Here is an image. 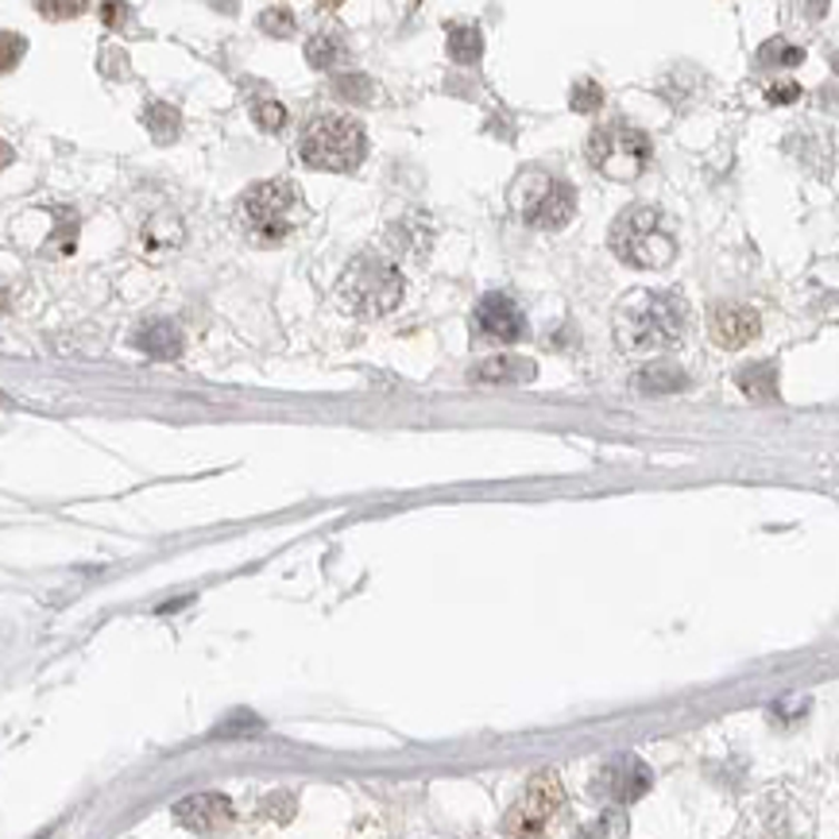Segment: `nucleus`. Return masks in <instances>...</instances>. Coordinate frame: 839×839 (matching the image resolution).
Returning <instances> with one entry per match:
<instances>
[{
    "label": "nucleus",
    "instance_id": "nucleus-27",
    "mask_svg": "<svg viewBox=\"0 0 839 839\" xmlns=\"http://www.w3.org/2000/svg\"><path fill=\"white\" fill-rule=\"evenodd\" d=\"M86 4H39V12L43 16H78Z\"/></svg>",
    "mask_w": 839,
    "mask_h": 839
},
{
    "label": "nucleus",
    "instance_id": "nucleus-23",
    "mask_svg": "<svg viewBox=\"0 0 839 839\" xmlns=\"http://www.w3.org/2000/svg\"><path fill=\"white\" fill-rule=\"evenodd\" d=\"M260 28L267 31V36H275V39H286V36H294V28H299V20H294V12H291V8H263Z\"/></svg>",
    "mask_w": 839,
    "mask_h": 839
},
{
    "label": "nucleus",
    "instance_id": "nucleus-19",
    "mask_svg": "<svg viewBox=\"0 0 839 839\" xmlns=\"http://www.w3.org/2000/svg\"><path fill=\"white\" fill-rule=\"evenodd\" d=\"M144 125H147V131H152L155 139H159V144H167V139L178 136V113L170 109V105L155 101V105H147Z\"/></svg>",
    "mask_w": 839,
    "mask_h": 839
},
{
    "label": "nucleus",
    "instance_id": "nucleus-21",
    "mask_svg": "<svg viewBox=\"0 0 839 839\" xmlns=\"http://www.w3.org/2000/svg\"><path fill=\"white\" fill-rule=\"evenodd\" d=\"M569 101H573V113H599L604 109V89H599L592 78H581V81H573Z\"/></svg>",
    "mask_w": 839,
    "mask_h": 839
},
{
    "label": "nucleus",
    "instance_id": "nucleus-18",
    "mask_svg": "<svg viewBox=\"0 0 839 839\" xmlns=\"http://www.w3.org/2000/svg\"><path fill=\"white\" fill-rule=\"evenodd\" d=\"M341 55H344L341 36H314L306 43V62L314 66V70H333V66L341 62Z\"/></svg>",
    "mask_w": 839,
    "mask_h": 839
},
{
    "label": "nucleus",
    "instance_id": "nucleus-26",
    "mask_svg": "<svg viewBox=\"0 0 839 839\" xmlns=\"http://www.w3.org/2000/svg\"><path fill=\"white\" fill-rule=\"evenodd\" d=\"M797 97H801V86H797V81H774V86L767 89L770 105H789V101H797Z\"/></svg>",
    "mask_w": 839,
    "mask_h": 839
},
{
    "label": "nucleus",
    "instance_id": "nucleus-6",
    "mask_svg": "<svg viewBox=\"0 0 839 839\" xmlns=\"http://www.w3.org/2000/svg\"><path fill=\"white\" fill-rule=\"evenodd\" d=\"M584 152H588L592 167L599 175L615 178V183H635L654 159V144H650L646 131L623 125V120H607V125L592 128Z\"/></svg>",
    "mask_w": 839,
    "mask_h": 839
},
{
    "label": "nucleus",
    "instance_id": "nucleus-14",
    "mask_svg": "<svg viewBox=\"0 0 839 839\" xmlns=\"http://www.w3.org/2000/svg\"><path fill=\"white\" fill-rule=\"evenodd\" d=\"M131 344H136L144 357L152 360H178L183 357V333H178L175 322H147L139 325V333L131 336Z\"/></svg>",
    "mask_w": 839,
    "mask_h": 839
},
{
    "label": "nucleus",
    "instance_id": "nucleus-29",
    "mask_svg": "<svg viewBox=\"0 0 839 839\" xmlns=\"http://www.w3.org/2000/svg\"><path fill=\"white\" fill-rule=\"evenodd\" d=\"M0 310H8V294L4 291H0Z\"/></svg>",
    "mask_w": 839,
    "mask_h": 839
},
{
    "label": "nucleus",
    "instance_id": "nucleus-1",
    "mask_svg": "<svg viewBox=\"0 0 839 839\" xmlns=\"http://www.w3.org/2000/svg\"><path fill=\"white\" fill-rule=\"evenodd\" d=\"M689 306L677 291H631L615 306V341L623 352H654L685 333Z\"/></svg>",
    "mask_w": 839,
    "mask_h": 839
},
{
    "label": "nucleus",
    "instance_id": "nucleus-4",
    "mask_svg": "<svg viewBox=\"0 0 839 839\" xmlns=\"http://www.w3.org/2000/svg\"><path fill=\"white\" fill-rule=\"evenodd\" d=\"M336 302L357 318H383L402 302V275L383 256H360L336 283Z\"/></svg>",
    "mask_w": 839,
    "mask_h": 839
},
{
    "label": "nucleus",
    "instance_id": "nucleus-10",
    "mask_svg": "<svg viewBox=\"0 0 839 839\" xmlns=\"http://www.w3.org/2000/svg\"><path fill=\"white\" fill-rule=\"evenodd\" d=\"M592 789H596V797H607V801H620V804L638 801L650 789V770L635 754H620V759H612L607 767H599Z\"/></svg>",
    "mask_w": 839,
    "mask_h": 839
},
{
    "label": "nucleus",
    "instance_id": "nucleus-16",
    "mask_svg": "<svg viewBox=\"0 0 839 839\" xmlns=\"http://www.w3.org/2000/svg\"><path fill=\"white\" fill-rule=\"evenodd\" d=\"M446 47H449V59H452V62H460V66L480 62V55H484V36H480V28H476V23H452Z\"/></svg>",
    "mask_w": 839,
    "mask_h": 839
},
{
    "label": "nucleus",
    "instance_id": "nucleus-8",
    "mask_svg": "<svg viewBox=\"0 0 839 839\" xmlns=\"http://www.w3.org/2000/svg\"><path fill=\"white\" fill-rule=\"evenodd\" d=\"M562 801H565L562 778H557L554 770H538V774H534L523 786V793H518V801L511 804V812L504 817L507 836H515V839H538L542 832H546L549 820L557 817Z\"/></svg>",
    "mask_w": 839,
    "mask_h": 839
},
{
    "label": "nucleus",
    "instance_id": "nucleus-5",
    "mask_svg": "<svg viewBox=\"0 0 839 839\" xmlns=\"http://www.w3.org/2000/svg\"><path fill=\"white\" fill-rule=\"evenodd\" d=\"M241 217L252 236L279 244L302 225L306 202H302V191L291 178H271V183H256L241 197Z\"/></svg>",
    "mask_w": 839,
    "mask_h": 839
},
{
    "label": "nucleus",
    "instance_id": "nucleus-11",
    "mask_svg": "<svg viewBox=\"0 0 839 839\" xmlns=\"http://www.w3.org/2000/svg\"><path fill=\"white\" fill-rule=\"evenodd\" d=\"M759 329H762V318H759V310H751V306H715L712 310V318H709V333H712V341L720 344V349H743V344H751L754 336H759Z\"/></svg>",
    "mask_w": 839,
    "mask_h": 839
},
{
    "label": "nucleus",
    "instance_id": "nucleus-24",
    "mask_svg": "<svg viewBox=\"0 0 839 839\" xmlns=\"http://www.w3.org/2000/svg\"><path fill=\"white\" fill-rule=\"evenodd\" d=\"M23 51H28V39L16 36V31H0V74H8L12 66H20Z\"/></svg>",
    "mask_w": 839,
    "mask_h": 839
},
{
    "label": "nucleus",
    "instance_id": "nucleus-17",
    "mask_svg": "<svg viewBox=\"0 0 839 839\" xmlns=\"http://www.w3.org/2000/svg\"><path fill=\"white\" fill-rule=\"evenodd\" d=\"M739 388H743L751 399H767L774 402L778 399V368L770 364V360H762V364H751L739 372Z\"/></svg>",
    "mask_w": 839,
    "mask_h": 839
},
{
    "label": "nucleus",
    "instance_id": "nucleus-28",
    "mask_svg": "<svg viewBox=\"0 0 839 839\" xmlns=\"http://www.w3.org/2000/svg\"><path fill=\"white\" fill-rule=\"evenodd\" d=\"M8 163H12V147H8L4 139H0V170H4Z\"/></svg>",
    "mask_w": 839,
    "mask_h": 839
},
{
    "label": "nucleus",
    "instance_id": "nucleus-15",
    "mask_svg": "<svg viewBox=\"0 0 839 839\" xmlns=\"http://www.w3.org/2000/svg\"><path fill=\"white\" fill-rule=\"evenodd\" d=\"M635 388L643 394H673L689 388V372L677 360H650L643 372L635 375Z\"/></svg>",
    "mask_w": 839,
    "mask_h": 839
},
{
    "label": "nucleus",
    "instance_id": "nucleus-2",
    "mask_svg": "<svg viewBox=\"0 0 839 839\" xmlns=\"http://www.w3.org/2000/svg\"><path fill=\"white\" fill-rule=\"evenodd\" d=\"M299 155L306 167L333 170V175H349L364 163L368 155V131L357 117H341V113H322L302 128Z\"/></svg>",
    "mask_w": 839,
    "mask_h": 839
},
{
    "label": "nucleus",
    "instance_id": "nucleus-12",
    "mask_svg": "<svg viewBox=\"0 0 839 839\" xmlns=\"http://www.w3.org/2000/svg\"><path fill=\"white\" fill-rule=\"evenodd\" d=\"M175 820L191 832H217L233 820V801L225 793H194L175 804Z\"/></svg>",
    "mask_w": 839,
    "mask_h": 839
},
{
    "label": "nucleus",
    "instance_id": "nucleus-7",
    "mask_svg": "<svg viewBox=\"0 0 839 839\" xmlns=\"http://www.w3.org/2000/svg\"><path fill=\"white\" fill-rule=\"evenodd\" d=\"M511 202L530 228H565L577 213V191L565 178H554L534 167L518 175V183L511 186Z\"/></svg>",
    "mask_w": 839,
    "mask_h": 839
},
{
    "label": "nucleus",
    "instance_id": "nucleus-3",
    "mask_svg": "<svg viewBox=\"0 0 839 839\" xmlns=\"http://www.w3.org/2000/svg\"><path fill=\"white\" fill-rule=\"evenodd\" d=\"M612 252L631 267L657 271L670 267L673 256H677V236H673V225L657 209L635 205L612 225Z\"/></svg>",
    "mask_w": 839,
    "mask_h": 839
},
{
    "label": "nucleus",
    "instance_id": "nucleus-20",
    "mask_svg": "<svg viewBox=\"0 0 839 839\" xmlns=\"http://www.w3.org/2000/svg\"><path fill=\"white\" fill-rule=\"evenodd\" d=\"M801 59H804V55L797 51L789 39H767V43L759 47V66H767V70H770V66H797Z\"/></svg>",
    "mask_w": 839,
    "mask_h": 839
},
{
    "label": "nucleus",
    "instance_id": "nucleus-13",
    "mask_svg": "<svg viewBox=\"0 0 839 839\" xmlns=\"http://www.w3.org/2000/svg\"><path fill=\"white\" fill-rule=\"evenodd\" d=\"M534 375H538L534 360H526V357H491V360H480V364L468 372V380L496 383V388H515V383H530Z\"/></svg>",
    "mask_w": 839,
    "mask_h": 839
},
{
    "label": "nucleus",
    "instance_id": "nucleus-25",
    "mask_svg": "<svg viewBox=\"0 0 839 839\" xmlns=\"http://www.w3.org/2000/svg\"><path fill=\"white\" fill-rule=\"evenodd\" d=\"M252 117H256V125L263 131H279L286 125V109L279 101H260L256 109H252Z\"/></svg>",
    "mask_w": 839,
    "mask_h": 839
},
{
    "label": "nucleus",
    "instance_id": "nucleus-9",
    "mask_svg": "<svg viewBox=\"0 0 839 839\" xmlns=\"http://www.w3.org/2000/svg\"><path fill=\"white\" fill-rule=\"evenodd\" d=\"M472 329L476 336H484V341H496V344H515L526 336V318L523 310H518V302L511 294H484L480 302H476L472 310Z\"/></svg>",
    "mask_w": 839,
    "mask_h": 839
},
{
    "label": "nucleus",
    "instance_id": "nucleus-22",
    "mask_svg": "<svg viewBox=\"0 0 839 839\" xmlns=\"http://www.w3.org/2000/svg\"><path fill=\"white\" fill-rule=\"evenodd\" d=\"M333 89H336V94H341L349 105L372 101V81H368L364 74H341V78L333 81Z\"/></svg>",
    "mask_w": 839,
    "mask_h": 839
}]
</instances>
